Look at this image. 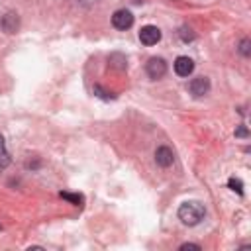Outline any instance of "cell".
Wrapping results in <instances>:
<instances>
[{"mask_svg": "<svg viewBox=\"0 0 251 251\" xmlns=\"http://www.w3.org/2000/svg\"><path fill=\"white\" fill-rule=\"evenodd\" d=\"M204 216H206V208L196 200H188L178 208V220L184 226H196L200 224V220H204Z\"/></svg>", "mask_w": 251, "mask_h": 251, "instance_id": "cell-1", "label": "cell"}, {"mask_svg": "<svg viewBox=\"0 0 251 251\" xmlns=\"http://www.w3.org/2000/svg\"><path fill=\"white\" fill-rule=\"evenodd\" d=\"M145 71H147V75L151 76V78H161V76H165V73H167V63H165V59H161V57H151L149 61H147V65H145Z\"/></svg>", "mask_w": 251, "mask_h": 251, "instance_id": "cell-2", "label": "cell"}, {"mask_svg": "<svg viewBox=\"0 0 251 251\" xmlns=\"http://www.w3.org/2000/svg\"><path fill=\"white\" fill-rule=\"evenodd\" d=\"M139 39L143 45H155L161 41V29L157 25H143L139 29Z\"/></svg>", "mask_w": 251, "mask_h": 251, "instance_id": "cell-3", "label": "cell"}, {"mask_svg": "<svg viewBox=\"0 0 251 251\" xmlns=\"http://www.w3.org/2000/svg\"><path fill=\"white\" fill-rule=\"evenodd\" d=\"M188 92L194 96V98H200V96H206L210 92V80L206 76H196L190 80L188 84Z\"/></svg>", "mask_w": 251, "mask_h": 251, "instance_id": "cell-4", "label": "cell"}, {"mask_svg": "<svg viewBox=\"0 0 251 251\" xmlns=\"http://www.w3.org/2000/svg\"><path fill=\"white\" fill-rule=\"evenodd\" d=\"M112 24L118 29H129L133 25V16L129 10H116L112 16Z\"/></svg>", "mask_w": 251, "mask_h": 251, "instance_id": "cell-5", "label": "cell"}, {"mask_svg": "<svg viewBox=\"0 0 251 251\" xmlns=\"http://www.w3.org/2000/svg\"><path fill=\"white\" fill-rule=\"evenodd\" d=\"M192 71H194V61L190 57H184V55L176 57V61H175V73L178 76H188V75H192Z\"/></svg>", "mask_w": 251, "mask_h": 251, "instance_id": "cell-6", "label": "cell"}, {"mask_svg": "<svg viewBox=\"0 0 251 251\" xmlns=\"http://www.w3.org/2000/svg\"><path fill=\"white\" fill-rule=\"evenodd\" d=\"M155 161H157V165H161V167H171L173 161H175V155H173V151H171L167 145H161V147H157V151H155Z\"/></svg>", "mask_w": 251, "mask_h": 251, "instance_id": "cell-7", "label": "cell"}, {"mask_svg": "<svg viewBox=\"0 0 251 251\" xmlns=\"http://www.w3.org/2000/svg\"><path fill=\"white\" fill-rule=\"evenodd\" d=\"M2 25H4V29H6L8 33H14L16 27H18V16H16V14H6Z\"/></svg>", "mask_w": 251, "mask_h": 251, "instance_id": "cell-8", "label": "cell"}, {"mask_svg": "<svg viewBox=\"0 0 251 251\" xmlns=\"http://www.w3.org/2000/svg\"><path fill=\"white\" fill-rule=\"evenodd\" d=\"M8 165H10V153L6 151V143H4V137L0 133V169H4Z\"/></svg>", "mask_w": 251, "mask_h": 251, "instance_id": "cell-9", "label": "cell"}, {"mask_svg": "<svg viewBox=\"0 0 251 251\" xmlns=\"http://www.w3.org/2000/svg\"><path fill=\"white\" fill-rule=\"evenodd\" d=\"M227 186L233 190V192H237V194H243V182L239 180V178H235V176H231L229 180H227Z\"/></svg>", "mask_w": 251, "mask_h": 251, "instance_id": "cell-10", "label": "cell"}, {"mask_svg": "<svg viewBox=\"0 0 251 251\" xmlns=\"http://www.w3.org/2000/svg\"><path fill=\"white\" fill-rule=\"evenodd\" d=\"M61 198H65V200H69V202H73V204H76V206H80V204H82V196H80V194L61 192Z\"/></svg>", "mask_w": 251, "mask_h": 251, "instance_id": "cell-11", "label": "cell"}, {"mask_svg": "<svg viewBox=\"0 0 251 251\" xmlns=\"http://www.w3.org/2000/svg\"><path fill=\"white\" fill-rule=\"evenodd\" d=\"M178 35H180V39H182V41H192V39H194V33H192V29H190V27H180Z\"/></svg>", "mask_w": 251, "mask_h": 251, "instance_id": "cell-12", "label": "cell"}, {"mask_svg": "<svg viewBox=\"0 0 251 251\" xmlns=\"http://www.w3.org/2000/svg\"><path fill=\"white\" fill-rule=\"evenodd\" d=\"M249 45H251V41H249V39H243V41L239 43V51H241V55H245V57H249V53H251V49H249Z\"/></svg>", "mask_w": 251, "mask_h": 251, "instance_id": "cell-13", "label": "cell"}, {"mask_svg": "<svg viewBox=\"0 0 251 251\" xmlns=\"http://www.w3.org/2000/svg\"><path fill=\"white\" fill-rule=\"evenodd\" d=\"M233 133H235V137H247V135H249V129H247L245 126H237Z\"/></svg>", "mask_w": 251, "mask_h": 251, "instance_id": "cell-14", "label": "cell"}, {"mask_svg": "<svg viewBox=\"0 0 251 251\" xmlns=\"http://www.w3.org/2000/svg\"><path fill=\"white\" fill-rule=\"evenodd\" d=\"M94 92H96L100 98H104V100H110V98H114V94H108V92H104L100 86H94Z\"/></svg>", "mask_w": 251, "mask_h": 251, "instance_id": "cell-15", "label": "cell"}, {"mask_svg": "<svg viewBox=\"0 0 251 251\" xmlns=\"http://www.w3.org/2000/svg\"><path fill=\"white\" fill-rule=\"evenodd\" d=\"M186 249H196V251H200V245H196V243H182V245H180V251H186Z\"/></svg>", "mask_w": 251, "mask_h": 251, "instance_id": "cell-16", "label": "cell"}, {"mask_svg": "<svg viewBox=\"0 0 251 251\" xmlns=\"http://www.w3.org/2000/svg\"><path fill=\"white\" fill-rule=\"evenodd\" d=\"M0 229H2V226H0Z\"/></svg>", "mask_w": 251, "mask_h": 251, "instance_id": "cell-17", "label": "cell"}]
</instances>
